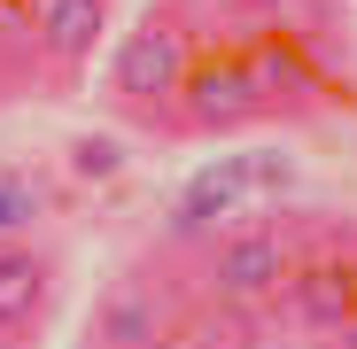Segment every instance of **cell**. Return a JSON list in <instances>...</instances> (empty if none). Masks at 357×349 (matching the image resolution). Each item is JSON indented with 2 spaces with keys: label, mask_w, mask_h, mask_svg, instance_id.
<instances>
[{
  "label": "cell",
  "mask_w": 357,
  "mask_h": 349,
  "mask_svg": "<svg viewBox=\"0 0 357 349\" xmlns=\"http://www.w3.org/2000/svg\"><path fill=\"white\" fill-rule=\"evenodd\" d=\"M178 109H187V132H233L249 116H264L272 93L257 86L249 54H195L187 86H178Z\"/></svg>",
  "instance_id": "obj_2"
},
{
  "label": "cell",
  "mask_w": 357,
  "mask_h": 349,
  "mask_svg": "<svg viewBox=\"0 0 357 349\" xmlns=\"http://www.w3.org/2000/svg\"><path fill=\"white\" fill-rule=\"evenodd\" d=\"M163 303L148 295V287H116V295H101V318H93V341L101 349H140V341H163Z\"/></svg>",
  "instance_id": "obj_8"
},
{
  "label": "cell",
  "mask_w": 357,
  "mask_h": 349,
  "mask_svg": "<svg viewBox=\"0 0 357 349\" xmlns=\"http://www.w3.org/2000/svg\"><path fill=\"white\" fill-rule=\"evenodd\" d=\"M249 63H257V86H264V93H319V70H311V54H303V47H287V39L257 47Z\"/></svg>",
  "instance_id": "obj_9"
},
{
  "label": "cell",
  "mask_w": 357,
  "mask_h": 349,
  "mask_svg": "<svg viewBox=\"0 0 357 349\" xmlns=\"http://www.w3.org/2000/svg\"><path fill=\"white\" fill-rule=\"evenodd\" d=\"M187 70H195V47H187V31H178L171 16H148V24H132L125 39H116L109 86H116V101L155 109V101H171L178 86H187Z\"/></svg>",
  "instance_id": "obj_1"
},
{
  "label": "cell",
  "mask_w": 357,
  "mask_h": 349,
  "mask_svg": "<svg viewBox=\"0 0 357 349\" xmlns=\"http://www.w3.org/2000/svg\"><path fill=\"white\" fill-rule=\"evenodd\" d=\"M70 163H78V179H109V171H125V148H116V140H78L70 148Z\"/></svg>",
  "instance_id": "obj_10"
},
{
  "label": "cell",
  "mask_w": 357,
  "mask_h": 349,
  "mask_svg": "<svg viewBox=\"0 0 357 349\" xmlns=\"http://www.w3.org/2000/svg\"><path fill=\"white\" fill-rule=\"evenodd\" d=\"M31 217V194H16V187H0V233H8V225H24Z\"/></svg>",
  "instance_id": "obj_12"
},
{
  "label": "cell",
  "mask_w": 357,
  "mask_h": 349,
  "mask_svg": "<svg viewBox=\"0 0 357 349\" xmlns=\"http://www.w3.org/2000/svg\"><path fill=\"white\" fill-rule=\"evenodd\" d=\"M47 287H54V264L24 241H0V334H24L39 311H47Z\"/></svg>",
  "instance_id": "obj_6"
},
{
  "label": "cell",
  "mask_w": 357,
  "mask_h": 349,
  "mask_svg": "<svg viewBox=\"0 0 357 349\" xmlns=\"http://www.w3.org/2000/svg\"><path fill=\"white\" fill-rule=\"evenodd\" d=\"M334 349H357V318H349V326H342V334H334Z\"/></svg>",
  "instance_id": "obj_13"
},
{
  "label": "cell",
  "mask_w": 357,
  "mask_h": 349,
  "mask_svg": "<svg viewBox=\"0 0 357 349\" xmlns=\"http://www.w3.org/2000/svg\"><path fill=\"white\" fill-rule=\"evenodd\" d=\"M140 349H171V341H140Z\"/></svg>",
  "instance_id": "obj_14"
},
{
  "label": "cell",
  "mask_w": 357,
  "mask_h": 349,
  "mask_svg": "<svg viewBox=\"0 0 357 349\" xmlns=\"http://www.w3.org/2000/svg\"><path fill=\"white\" fill-rule=\"evenodd\" d=\"M249 163H257V179H264L272 194H287V187H295V163H287L280 148H264V155H249Z\"/></svg>",
  "instance_id": "obj_11"
},
{
  "label": "cell",
  "mask_w": 357,
  "mask_h": 349,
  "mask_svg": "<svg viewBox=\"0 0 357 349\" xmlns=\"http://www.w3.org/2000/svg\"><path fill=\"white\" fill-rule=\"evenodd\" d=\"M349 318H357V264L311 256V264L287 272V287H280V326H287V334H319V341H334Z\"/></svg>",
  "instance_id": "obj_3"
},
{
  "label": "cell",
  "mask_w": 357,
  "mask_h": 349,
  "mask_svg": "<svg viewBox=\"0 0 357 349\" xmlns=\"http://www.w3.org/2000/svg\"><path fill=\"white\" fill-rule=\"evenodd\" d=\"M31 31L54 63H86L109 31V0H31Z\"/></svg>",
  "instance_id": "obj_5"
},
{
  "label": "cell",
  "mask_w": 357,
  "mask_h": 349,
  "mask_svg": "<svg viewBox=\"0 0 357 349\" xmlns=\"http://www.w3.org/2000/svg\"><path fill=\"white\" fill-rule=\"evenodd\" d=\"M210 287L233 303H257V295H280L287 287V241L272 225H249V233H218L210 241Z\"/></svg>",
  "instance_id": "obj_4"
},
{
  "label": "cell",
  "mask_w": 357,
  "mask_h": 349,
  "mask_svg": "<svg viewBox=\"0 0 357 349\" xmlns=\"http://www.w3.org/2000/svg\"><path fill=\"white\" fill-rule=\"evenodd\" d=\"M249 179H257V163L249 155H225V163H210V171H195V187H187V202L171 210V233H202L218 210H233L249 194Z\"/></svg>",
  "instance_id": "obj_7"
}]
</instances>
